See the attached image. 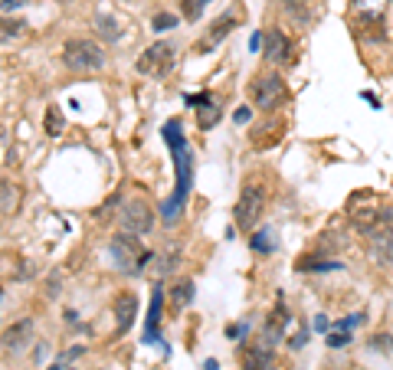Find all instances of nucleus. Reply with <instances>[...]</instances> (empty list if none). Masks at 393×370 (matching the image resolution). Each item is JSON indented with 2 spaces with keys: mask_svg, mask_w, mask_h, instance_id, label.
<instances>
[{
  "mask_svg": "<svg viewBox=\"0 0 393 370\" xmlns=\"http://www.w3.org/2000/svg\"><path fill=\"white\" fill-rule=\"evenodd\" d=\"M161 308H164V285L158 282L151 288V305H147V318H145V344H161L164 351H171L164 344V337H161Z\"/></svg>",
  "mask_w": 393,
  "mask_h": 370,
  "instance_id": "6e6552de",
  "label": "nucleus"
},
{
  "mask_svg": "<svg viewBox=\"0 0 393 370\" xmlns=\"http://www.w3.org/2000/svg\"><path fill=\"white\" fill-rule=\"evenodd\" d=\"M194 302V279H181L171 285V305L174 308H187Z\"/></svg>",
  "mask_w": 393,
  "mask_h": 370,
  "instance_id": "a211bd4d",
  "label": "nucleus"
},
{
  "mask_svg": "<svg viewBox=\"0 0 393 370\" xmlns=\"http://www.w3.org/2000/svg\"><path fill=\"white\" fill-rule=\"evenodd\" d=\"M233 30H236V17H233V13H223V17H217V20L210 24L207 37L200 39V46H196V50H200V53L217 50V46H220V43H223L226 37H230Z\"/></svg>",
  "mask_w": 393,
  "mask_h": 370,
  "instance_id": "9b49d317",
  "label": "nucleus"
},
{
  "mask_svg": "<svg viewBox=\"0 0 393 370\" xmlns=\"http://www.w3.org/2000/svg\"><path fill=\"white\" fill-rule=\"evenodd\" d=\"M161 135H164L167 148H171L174 174H177V181H174V194L164 200V203H161V220L171 226V223L181 220V210H184L187 197H190V187H194V151H190V145H187L184 124H181V118H171V122H164Z\"/></svg>",
  "mask_w": 393,
  "mask_h": 370,
  "instance_id": "f257e3e1",
  "label": "nucleus"
},
{
  "mask_svg": "<svg viewBox=\"0 0 393 370\" xmlns=\"http://www.w3.org/2000/svg\"><path fill=\"white\" fill-rule=\"evenodd\" d=\"M370 243V259L374 262H390L393 259V233L390 230H377L367 236Z\"/></svg>",
  "mask_w": 393,
  "mask_h": 370,
  "instance_id": "2eb2a0df",
  "label": "nucleus"
},
{
  "mask_svg": "<svg viewBox=\"0 0 393 370\" xmlns=\"http://www.w3.org/2000/svg\"><path fill=\"white\" fill-rule=\"evenodd\" d=\"M20 26H24V24H10V20H7V24H3V43H7L10 37H17V33H20Z\"/></svg>",
  "mask_w": 393,
  "mask_h": 370,
  "instance_id": "473e14b6",
  "label": "nucleus"
},
{
  "mask_svg": "<svg viewBox=\"0 0 393 370\" xmlns=\"http://www.w3.org/2000/svg\"><path fill=\"white\" fill-rule=\"evenodd\" d=\"M33 358H37V360H43V358H46V344H43V341H39V344H37V351H33Z\"/></svg>",
  "mask_w": 393,
  "mask_h": 370,
  "instance_id": "e433bc0d",
  "label": "nucleus"
},
{
  "mask_svg": "<svg viewBox=\"0 0 393 370\" xmlns=\"http://www.w3.org/2000/svg\"><path fill=\"white\" fill-rule=\"evenodd\" d=\"M331 328H334V324H331L328 318H325V315H318V318H315V331H325V334H328Z\"/></svg>",
  "mask_w": 393,
  "mask_h": 370,
  "instance_id": "72a5a7b5",
  "label": "nucleus"
},
{
  "mask_svg": "<svg viewBox=\"0 0 393 370\" xmlns=\"http://www.w3.org/2000/svg\"><path fill=\"white\" fill-rule=\"evenodd\" d=\"M357 324H364V311H357V315H347V318H341L338 324H334L331 331H351V328H357Z\"/></svg>",
  "mask_w": 393,
  "mask_h": 370,
  "instance_id": "a878e982",
  "label": "nucleus"
},
{
  "mask_svg": "<svg viewBox=\"0 0 393 370\" xmlns=\"http://www.w3.org/2000/svg\"><path fill=\"white\" fill-rule=\"evenodd\" d=\"M246 334H249V321H243V324H233V328H230V337H236V341H239V337H246Z\"/></svg>",
  "mask_w": 393,
  "mask_h": 370,
  "instance_id": "2f4dec72",
  "label": "nucleus"
},
{
  "mask_svg": "<svg viewBox=\"0 0 393 370\" xmlns=\"http://www.w3.org/2000/svg\"><path fill=\"white\" fill-rule=\"evenodd\" d=\"M181 3H184V17H187V20H196L200 13L207 10L210 0H181Z\"/></svg>",
  "mask_w": 393,
  "mask_h": 370,
  "instance_id": "393cba45",
  "label": "nucleus"
},
{
  "mask_svg": "<svg viewBox=\"0 0 393 370\" xmlns=\"http://www.w3.org/2000/svg\"><path fill=\"white\" fill-rule=\"evenodd\" d=\"M364 102H370V105H374V109H381V99H377V95H374V92H364Z\"/></svg>",
  "mask_w": 393,
  "mask_h": 370,
  "instance_id": "c9c22d12",
  "label": "nucleus"
},
{
  "mask_svg": "<svg viewBox=\"0 0 393 370\" xmlns=\"http://www.w3.org/2000/svg\"><path fill=\"white\" fill-rule=\"evenodd\" d=\"M105 50H102V43L95 39H69L66 46H62V62H66V69H73V73H98L102 66H105Z\"/></svg>",
  "mask_w": 393,
  "mask_h": 370,
  "instance_id": "f03ea898",
  "label": "nucleus"
},
{
  "mask_svg": "<svg viewBox=\"0 0 393 370\" xmlns=\"http://www.w3.org/2000/svg\"><path fill=\"white\" fill-rule=\"evenodd\" d=\"M60 295V272H53L46 279V298H56Z\"/></svg>",
  "mask_w": 393,
  "mask_h": 370,
  "instance_id": "c85d7f7f",
  "label": "nucleus"
},
{
  "mask_svg": "<svg viewBox=\"0 0 393 370\" xmlns=\"http://www.w3.org/2000/svg\"><path fill=\"white\" fill-rule=\"evenodd\" d=\"M262 56L269 62H275V66H282V62L292 59V43H289V37H285V30H269L266 33V39H262Z\"/></svg>",
  "mask_w": 393,
  "mask_h": 370,
  "instance_id": "9d476101",
  "label": "nucleus"
},
{
  "mask_svg": "<svg viewBox=\"0 0 393 370\" xmlns=\"http://www.w3.org/2000/svg\"><path fill=\"white\" fill-rule=\"evenodd\" d=\"M203 370H220V364H217V360H207V364H203Z\"/></svg>",
  "mask_w": 393,
  "mask_h": 370,
  "instance_id": "58836bf2",
  "label": "nucleus"
},
{
  "mask_svg": "<svg viewBox=\"0 0 393 370\" xmlns=\"http://www.w3.org/2000/svg\"><path fill=\"white\" fill-rule=\"evenodd\" d=\"M220 118H223V109L217 105V102H207V105L196 109V124H200V131H210Z\"/></svg>",
  "mask_w": 393,
  "mask_h": 370,
  "instance_id": "6ab92c4d",
  "label": "nucleus"
},
{
  "mask_svg": "<svg viewBox=\"0 0 393 370\" xmlns=\"http://www.w3.org/2000/svg\"><path fill=\"white\" fill-rule=\"evenodd\" d=\"M10 10H17V0H3V13L10 17Z\"/></svg>",
  "mask_w": 393,
  "mask_h": 370,
  "instance_id": "4c0bfd02",
  "label": "nucleus"
},
{
  "mask_svg": "<svg viewBox=\"0 0 393 370\" xmlns=\"http://www.w3.org/2000/svg\"><path fill=\"white\" fill-rule=\"evenodd\" d=\"M285 324H289V311H285V302L279 298V305L272 308V315H269V321H266V334H262V341L266 344H279L282 341V331H285Z\"/></svg>",
  "mask_w": 393,
  "mask_h": 370,
  "instance_id": "4468645a",
  "label": "nucleus"
},
{
  "mask_svg": "<svg viewBox=\"0 0 393 370\" xmlns=\"http://www.w3.org/2000/svg\"><path fill=\"white\" fill-rule=\"evenodd\" d=\"M13 200H17V194H13V184H7V181H3V213L13 210Z\"/></svg>",
  "mask_w": 393,
  "mask_h": 370,
  "instance_id": "cd10ccee",
  "label": "nucleus"
},
{
  "mask_svg": "<svg viewBox=\"0 0 393 370\" xmlns=\"http://www.w3.org/2000/svg\"><path fill=\"white\" fill-rule=\"evenodd\" d=\"M262 207H266V190L259 184H246L243 190H239V200H236V207H233V223L249 233L259 223V216H262Z\"/></svg>",
  "mask_w": 393,
  "mask_h": 370,
  "instance_id": "7ed1b4c3",
  "label": "nucleus"
},
{
  "mask_svg": "<svg viewBox=\"0 0 393 370\" xmlns=\"http://www.w3.org/2000/svg\"><path fill=\"white\" fill-rule=\"evenodd\" d=\"M249 249H253L256 256H272V252L279 249L275 230H269V226H262V230H256V233L249 236Z\"/></svg>",
  "mask_w": 393,
  "mask_h": 370,
  "instance_id": "dca6fc26",
  "label": "nucleus"
},
{
  "mask_svg": "<svg viewBox=\"0 0 393 370\" xmlns=\"http://www.w3.org/2000/svg\"><path fill=\"white\" fill-rule=\"evenodd\" d=\"M111 256H115V262H118V269L135 275L138 259L145 256V249H141V243H138V236H131V233H125L122 230V233L111 239Z\"/></svg>",
  "mask_w": 393,
  "mask_h": 370,
  "instance_id": "0eeeda50",
  "label": "nucleus"
},
{
  "mask_svg": "<svg viewBox=\"0 0 393 370\" xmlns=\"http://www.w3.org/2000/svg\"><path fill=\"white\" fill-rule=\"evenodd\" d=\"M249 118H253V109H249V105H243V109L233 111V122H236V124H246Z\"/></svg>",
  "mask_w": 393,
  "mask_h": 370,
  "instance_id": "7c9ffc66",
  "label": "nucleus"
},
{
  "mask_svg": "<svg viewBox=\"0 0 393 370\" xmlns=\"http://www.w3.org/2000/svg\"><path fill=\"white\" fill-rule=\"evenodd\" d=\"M370 347H374V351H383V354H393V334H387V331L374 334V337H370Z\"/></svg>",
  "mask_w": 393,
  "mask_h": 370,
  "instance_id": "5701e85b",
  "label": "nucleus"
},
{
  "mask_svg": "<svg viewBox=\"0 0 393 370\" xmlns=\"http://www.w3.org/2000/svg\"><path fill=\"white\" fill-rule=\"evenodd\" d=\"M118 223H122L125 233L131 236H145L151 226H154V210L147 207L145 197H131L128 203L122 207V216H118Z\"/></svg>",
  "mask_w": 393,
  "mask_h": 370,
  "instance_id": "423d86ee",
  "label": "nucleus"
},
{
  "mask_svg": "<svg viewBox=\"0 0 393 370\" xmlns=\"http://www.w3.org/2000/svg\"><path fill=\"white\" fill-rule=\"evenodd\" d=\"M262 33H253V37H249V50H262Z\"/></svg>",
  "mask_w": 393,
  "mask_h": 370,
  "instance_id": "f704fd0d",
  "label": "nucleus"
},
{
  "mask_svg": "<svg viewBox=\"0 0 393 370\" xmlns=\"http://www.w3.org/2000/svg\"><path fill=\"white\" fill-rule=\"evenodd\" d=\"M138 308H141V302H138L135 292H118V298H115V337H125L131 331Z\"/></svg>",
  "mask_w": 393,
  "mask_h": 370,
  "instance_id": "1a4fd4ad",
  "label": "nucleus"
},
{
  "mask_svg": "<svg viewBox=\"0 0 393 370\" xmlns=\"http://www.w3.org/2000/svg\"><path fill=\"white\" fill-rule=\"evenodd\" d=\"M282 3H292V7H295V3H302V0H282Z\"/></svg>",
  "mask_w": 393,
  "mask_h": 370,
  "instance_id": "ea45409f",
  "label": "nucleus"
},
{
  "mask_svg": "<svg viewBox=\"0 0 393 370\" xmlns=\"http://www.w3.org/2000/svg\"><path fill=\"white\" fill-rule=\"evenodd\" d=\"M171 66H174V43H164V39L151 43L141 53V59L135 62V69L141 75H158V79H164V75L171 73Z\"/></svg>",
  "mask_w": 393,
  "mask_h": 370,
  "instance_id": "39448f33",
  "label": "nucleus"
},
{
  "mask_svg": "<svg viewBox=\"0 0 393 370\" xmlns=\"http://www.w3.org/2000/svg\"><path fill=\"white\" fill-rule=\"evenodd\" d=\"M308 344V331H305V328H302V331H298V334H295V337H292V341H289V347H292V351H302V347H305Z\"/></svg>",
  "mask_w": 393,
  "mask_h": 370,
  "instance_id": "c756f323",
  "label": "nucleus"
},
{
  "mask_svg": "<svg viewBox=\"0 0 393 370\" xmlns=\"http://www.w3.org/2000/svg\"><path fill=\"white\" fill-rule=\"evenodd\" d=\"M325 341H328V347L341 351V347L351 344V331H328V334H325Z\"/></svg>",
  "mask_w": 393,
  "mask_h": 370,
  "instance_id": "b1692460",
  "label": "nucleus"
},
{
  "mask_svg": "<svg viewBox=\"0 0 393 370\" xmlns=\"http://www.w3.org/2000/svg\"><path fill=\"white\" fill-rule=\"evenodd\" d=\"M177 24H181V17H177V13L161 10V13H154V20H151V30H154V33H167V30H174Z\"/></svg>",
  "mask_w": 393,
  "mask_h": 370,
  "instance_id": "412c9836",
  "label": "nucleus"
},
{
  "mask_svg": "<svg viewBox=\"0 0 393 370\" xmlns=\"http://www.w3.org/2000/svg\"><path fill=\"white\" fill-rule=\"evenodd\" d=\"M95 30L102 33L105 39H118L122 37V30H118V20L111 17V13H98L95 17Z\"/></svg>",
  "mask_w": 393,
  "mask_h": 370,
  "instance_id": "aec40b11",
  "label": "nucleus"
},
{
  "mask_svg": "<svg viewBox=\"0 0 393 370\" xmlns=\"http://www.w3.org/2000/svg\"><path fill=\"white\" fill-rule=\"evenodd\" d=\"M344 266L338 259H311V256H302L295 262V272H341Z\"/></svg>",
  "mask_w": 393,
  "mask_h": 370,
  "instance_id": "f3484780",
  "label": "nucleus"
},
{
  "mask_svg": "<svg viewBox=\"0 0 393 370\" xmlns=\"http://www.w3.org/2000/svg\"><path fill=\"white\" fill-rule=\"evenodd\" d=\"M33 341V318H20L13 328H7L3 331V347L7 351H13V354H20L26 344Z\"/></svg>",
  "mask_w": 393,
  "mask_h": 370,
  "instance_id": "f8f14e48",
  "label": "nucleus"
},
{
  "mask_svg": "<svg viewBox=\"0 0 393 370\" xmlns=\"http://www.w3.org/2000/svg\"><path fill=\"white\" fill-rule=\"evenodd\" d=\"M275 367V347L259 341L249 347V354L243 358V370H272Z\"/></svg>",
  "mask_w": 393,
  "mask_h": 370,
  "instance_id": "ddd939ff",
  "label": "nucleus"
},
{
  "mask_svg": "<svg viewBox=\"0 0 393 370\" xmlns=\"http://www.w3.org/2000/svg\"><path fill=\"white\" fill-rule=\"evenodd\" d=\"M285 102V79L279 73H262L253 82V105L262 111H275Z\"/></svg>",
  "mask_w": 393,
  "mask_h": 370,
  "instance_id": "20e7f679",
  "label": "nucleus"
},
{
  "mask_svg": "<svg viewBox=\"0 0 393 370\" xmlns=\"http://www.w3.org/2000/svg\"><path fill=\"white\" fill-rule=\"evenodd\" d=\"M62 124H66V122H62V111L56 109V105H49V109H46V135L49 138H60L62 135Z\"/></svg>",
  "mask_w": 393,
  "mask_h": 370,
  "instance_id": "4be33fe9",
  "label": "nucleus"
},
{
  "mask_svg": "<svg viewBox=\"0 0 393 370\" xmlns=\"http://www.w3.org/2000/svg\"><path fill=\"white\" fill-rule=\"evenodd\" d=\"M82 351H86V347H73L69 354H62V358L56 360V364H53V367H49V370H62V367H66V364H69V360H75V358H79Z\"/></svg>",
  "mask_w": 393,
  "mask_h": 370,
  "instance_id": "bb28decb",
  "label": "nucleus"
}]
</instances>
